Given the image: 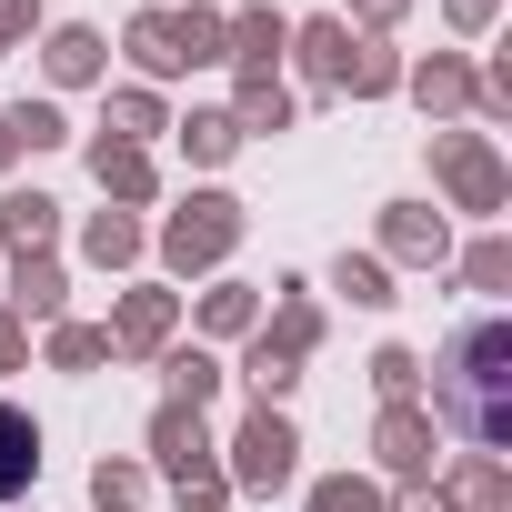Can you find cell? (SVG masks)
Wrapping results in <instances>:
<instances>
[{
  "label": "cell",
  "instance_id": "cell-1",
  "mask_svg": "<svg viewBox=\"0 0 512 512\" xmlns=\"http://www.w3.org/2000/svg\"><path fill=\"white\" fill-rule=\"evenodd\" d=\"M502 362H512V332H502V322H472V332H462V352H452V402H462V432H472L482 452H502V442H512V422H502V402H492Z\"/></svg>",
  "mask_w": 512,
  "mask_h": 512
},
{
  "label": "cell",
  "instance_id": "cell-2",
  "mask_svg": "<svg viewBox=\"0 0 512 512\" xmlns=\"http://www.w3.org/2000/svg\"><path fill=\"white\" fill-rule=\"evenodd\" d=\"M21 482H31V422L0 412V492H21Z\"/></svg>",
  "mask_w": 512,
  "mask_h": 512
}]
</instances>
